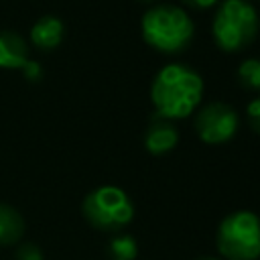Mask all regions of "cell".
<instances>
[{
    "label": "cell",
    "mask_w": 260,
    "mask_h": 260,
    "mask_svg": "<svg viewBox=\"0 0 260 260\" xmlns=\"http://www.w3.org/2000/svg\"><path fill=\"white\" fill-rule=\"evenodd\" d=\"M63 35H65V26L61 18L51 16V14L41 16L30 28V41L41 51H51L59 47L63 41Z\"/></svg>",
    "instance_id": "9"
},
{
    "label": "cell",
    "mask_w": 260,
    "mask_h": 260,
    "mask_svg": "<svg viewBox=\"0 0 260 260\" xmlns=\"http://www.w3.org/2000/svg\"><path fill=\"white\" fill-rule=\"evenodd\" d=\"M238 79L246 89L260 91V59H244L238 65Z\"/></svg>",
    "instance_id": "12"
},
{
    "label": "cell",
    "mask_w": 260,
    "mask_h": 260,
    "mask_svg": "<svg viewBox=\"0 0 260 260\" xmlns=\"http://www.w3.org/2000/svg\"><path fill=\"white\" fill-rule=\"evenodd\" d=\"M28 61L26 41L12 30H0V67L2 69H22Z\"/></svg>",
    "instance_id": "8"
},
{
    "label": "cell",
    "mask_w": 260,
    "mask_h": 260,
    "mask_svg": "<svg viewBox=\"0 0 260 260\" xmlns=\"http://www.w3.org/2000/svg\"><path fill=\"white\" fill-rule=\"evenodd\" d=\"M193 128L205 144H225L236 136L240 128V116L232 106L223 102H211L195 114Z\"/></svg>",
    "instance_id": "6"
},
{
    "label": "cell",
    "mask_w": 260,
    "mask_h": 260,
    "mask_svg": "<svg viewBox=\"0 0 260 260\" xmlns=\"http://www.w3.org/2000/svg\"><path fill=\"white\" fill-rule=\"evenodd\" d=\"M246 118H248L250 126L260 134V95L254 98V100L246 106Z\"/></svg>",
    "instance_id": "14"
},
{
    "label": "cell",
    "mask_w": 260,
    "mask_h": 260,
    "mask_svg": "<svg viewBox=\"0 0 260 260\" xmlns=\"http://www.w3.org/2000/svg\"><path fill=\"white\" fill-rule=\"evenodd\" d=\"M258 12L256 8L246 0H221L211 32L215 39V45L225 53H238L246 49L258 32Z\"/></svg>",
    "instance_id": "3"
},
{
    "label": "cell",
    "mask_w": 260,
    "mask_h": 260,
    "mask_svg": "<svg viewBox=\"0 0 260 260\" xmlns=\"http://www.w3.org/2000/svg\"><path fill=\"white\" fill-rule=\"evenodd\" d=\"M24 234V219L22 215L10 207L0 203V246L16 244Z\"/></svg>",
    "instance_id": "10"
},
{
    "label": "cell",
    "mask_w": 260,
    "mask_h": 260,
    "mask_svg": "<svg viewBox=\"0 0 260 260\" xmlns=\"http://www.w3.org/2000/svg\"><path fill=\"white\" fill-rule=\"evenodd\" d=\"M215 244L223 260H258L260 217L250 209H238L225 215L217 225Z\"/></svg>",
    "instance_id": "4"
},
{
    "label": "cell",
    "mask_w": 260,
    "mask_h": 260,
    "mask_svg": "<svg viewBox=\"0 0 260 260\" xmlns=\"http://www.w3.org/2000/svg\"><path fill=\"white\" fill-rule=\"evenodd\" d=\"M108 254H110V260H136L138 244L130 234H118L110 240Z\"/></svg>",
    "instance_id": "11"
},
{
    "label": "cell",
    "mask_w": 260,
    "mask_h": 260,
    "mask_svg": "<svg viewBox=\"0 0 260 260\" xmlns=\"http://www.w3.org/2000/svg\"><path fill=\"white\" fill-rule=\"evenodd\" d=\"M201 75L185 63L160 67L150 83V102L160 120H185L203 100Z\"/></svg>",
    "instance_id": "1"
},
{
    "label": "cell",
    "mask_w": 260,
    "mask_h": 260,
    "mask_svg": "<svg viewBox=\"0 0 260 260\" xmlns=\"http://www.w3.org/2000/svg\"><path fill=\"white\" fill-rule=\"evenodd\" d=\"M185 4H189L191 8H197V10H205V8H211L215 6L219 0H183Z\"/></svg>",
    "instance_id": "16"
},
{
    "label": "cell",
    "mask_w": 260,
    "mask_h": 260,
    "mask_svg": "<svg viewBox=\"0 0 260 260\" xmlns=\"http://www.w3.org/2000/svg\"><path fill=\"white\" fill-rule=\"evenodd\" d=\"M177 144H179V130L169 120L158 118L144 132V148L154 156L171 152Z\"/></svg>",
    "instance_id": "7"
},
{
    "label": "cell",
    "mask_w": 260,
    "mask_h": 260,
    "mask_svg": "<svg viewBox=\"0 0 260 260\" xmlns=\"http://www.w3.org/2000/svg\"><path fill=\"white\" fill-rule=\"evenodd\" d=\"M81 211L93 228L102 232H120L132 221L134 203L124 189L102 185L85 195Z\"/></svg>",
    "instance_id": "5"
},
{
    "label": "cell",
    "mask_w": 260,
    "mask_h": 260,
    "mask_svg": "<svg viewBox=\"0 0 260 260\" xmlns=\"http://www.w3.org/2000/svg\"><path fill=\"white\" fill-rule=\"evenodd\" d=\"M199 260H223V258H215V256H205V258H199Z\"/></svg>",
    "instance_id": "17"
},
{
    "label": "cell",
    "mask_w": 260,
    "mask_h": 260,
    "mask_svg": "<svg viewBox=\"0 0 260 260\" xmlns=\"http://www.w3.org/2000/svg\"><path fill=\"white\" fill-rule=\"evenodd\" d=\"M16 260H43V252H41V248L37 244L24 242L16 250Z\"/></svg>",
    "instance_id": "13"
},
{
    "label": "cell",
    "mask_w": 260,
    "mask_h": 260,
    "mask_svg": "<svg viewBox=\"0 0 260 260\" xmlns=\"http://www.w3.org/2000/svg\"><path fill=\"white\" fill-rule=\"evenodd\" d=\"M140 32L146 45L173 55L189 47L195 24L183 8L175 4H156L142 14Z\"/></svg>",
    "instance_id": "2"
},
{
    "label": "cell",
    "mask_w": 260,
    "mask_h": 260,
    "mask_svg": "<svg viewBox=\"0 0 260 260\" xmlns=\"http://www.w3.org/2000/svg\"><path fill=\"white\" fill-rule=\"evenodd\" d=\"M22 75H24L28 81H39V79L43 77V69H41V65H39L37 61L28 59V61L22 65Z\"/></svg>",
    "instance_id": "15"
}]
</instances>
